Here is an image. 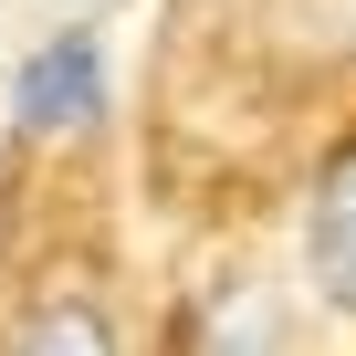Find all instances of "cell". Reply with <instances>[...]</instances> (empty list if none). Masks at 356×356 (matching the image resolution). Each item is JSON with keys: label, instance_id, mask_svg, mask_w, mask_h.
<instances>
[{"label": "cell", "instance_id": "obj_1", "mask_svg": "<svg viewBox=\"0 0 356 356\" xmlns=\"http://www.w3.org/2000/svg\"><path fill=\"white\" fill-rule=\"evenodd\" d=\"M115 126V42L95 22L42 32L11 63V136L22 147H95Z\"/></svg>", "mask_w": 356, "mask_h": 356}, {"label": "cell", "instance_id": "obj_2", "mask_svg": "<svg viewBox=\"0 0 356 356\" xmlns=\"http://www.w3.org/2000/svg\"><path fill=\"white\" fill-rule=\"evenodd\" d=\"M178 356H293V293L273 273H210L178 314Z\"/></svg>", "mask_w": 356, "mask_h": 356}, {"label": "cell", "instance_id": "obj_3", "mask_svg": "<svg viewBox=\"0 0 356 356\" xmlns=\"http://www.w3.org/2000/svg\"><path fill=\"white\" fill-rule=\"evenodd\" d=\"M293 262H304V293H314L335 325H356V147H335V157L304 178Z\"/></svg>", "mask_w": 356, "mask_h": 356}, {"label": "cell", "instance_id": "obj_4", "mask_svg": "<svg viewBox=\"0 0 356 356\" xmlns=\"http://www.w3.org/2000/svg\"><path fill=\"white\" fill-rule=\"evenodd\" d=\"M0 356H126V325L115 304L84 283V273H53L11 304V325H0Z\"/></svg>", "mask_w": 356, "mask_h": 356}]
</instances>
